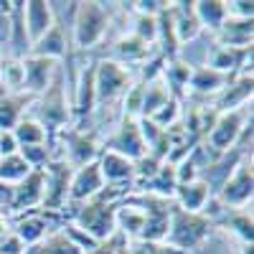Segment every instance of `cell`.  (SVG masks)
<instances>
[{
    "label": "cell",
    "instance_id": "6da1fadb",
    "mask_svg": "<svg viewBox=\"0 0 254 254\" xmlns=\"http://www.w3.org/2000/svg\"><path fill=\"white\" fill-rule=\"evenodd\" d=\"M71 5V46L76 51H92L97 49L110 33L112 26V3H99V0H84Z\"/></svg>",
    "mask_w": 254,
    "mask_h": 254
},
{
    "label": "cell",
    "instance_id": "7a4b0ae2",
    "mask_svg": "<svg viewBox=\"0 0 254 254\" xmlns=\"http://www.w3.org/2000/svg\"><path fill=\"white\" fill-rule=\"evenodd\" d=\"M31 107H33V120L46 130L51 142L61 130H66V127L74 125V110H71V102L66 97V74H64L61 66H59L54 81L49 84V89L41 97H36V102Z\"/></svg>",
    "mask_w": 254,
    "mask_h": 254
},
{
    "label": "cell",
    "instance_id": "3957f363",
    "mask_svg": "<svg viewBox=\"0 0 254 254\" xmlns=\"http://www.w3.org/2000/svg\"><path fill=\"white\" fill-rule=\"evenodd\" d=\"M214 221H211L206 214H190V211H183L173 203L171 211V226H168V237L165 244L176 247L178 252L188 254L198 249L206 239H211L214 234Z\"/></svg>",
    "mask_w": 254,
    "mask_h": 254
},
{
    "label": "cell",
    "instance_id": "277c9868",
    "mask_svg": "<svg viewBox=\"0 0 254 254\" xmlns=\"http://www.w3.org/2000/svg\"><path fill=\"white\" fill-rule=\"evenodd\" d=\"M135 84L132 69L122 66L112 59H97L94 61V92H97V107H107L125 97V92Z\"/></svg>",
    "mask_w": 254,
    "mask_h": 254
},
{
    "label": "cell",
    "instance_id": "5b68a950",
    "mask_svg": "<svg viewBox=\"0 0 254 254\" xmlns=\"http://www.w3.org/2000/svg\"><path fill=\"white\" fill-rule=\"evenodd\" d=\"M125 201L135 203L142 211V216H145L140 239H145V242H165L168 226H171L173 201L171 198L153 196V193H137V190H132L130 196H125Z\"/></svg>",
    "mask_w": 254,
    "mask_h": 254
},
{
    "label": "cell",
    "instance_id": "8992f818",
    "mask_svg": "<svg viewBox=\"0 0 254 254\" xmlns=\"http://www.w3.org/2000/svg\"><path fill=\"white\" fill-rule=\"evenodd\" d=\"M252 117V107H242V110H229V112H221L214 122V127H211V132L206 135L203 140V147H206V153L211 155V160L229 153L231 147L237 145L242 130H244V125L247 120Z\"/></svg>",
    "mask_w": 254,
    "mask_h": 254
},
{
    "label": "cell",
    "instance_id": "52a82bcc",
    "mask_svg": "<svg viewBox=\"0 0 254 254\" xmlns=\"http://www.w3.org/2000/svg\"><path fill=\"white\" fill-rule=\"evenodd\" d=\"M41 171H44V201H41V211L61 214L69 203V183H71L74 168L61 155H54Z\"/></svg>",
    "mask_w": 254,
    "mask_h": 254
},
{
    "label": "cell",
    "instance_id": "ba28073f",
    "mask_svg": "<svg viewBox=\"0 0 254 254\" xmlns=\"http://www.w3.org/2000/svg\"><path fill=\"white\" fill-rule=\"evenodd\" d=\"M54 140L61 142L64 150L56 153L66 160L71 168H81L87 163H94L99 160V153H102V142L97 140V132H87L81 130V127H66V130H61Z\"/></svg>",
    "mask_w": 254,
    "mask_h": 254
},
{
    "label": "cell",
    "instance_id": "9c48e42d",
    "mask_svg": "<svg viewBox=\"0 0 254 254\" xmlns=\"http://www.w3.org/2000/svg\"><path fill=\"white\" fill-rule=\"evenodd\" d=\"M252 196H254V171H252V155H249L231 171V176L224 181V186L219 188L214 198L224 208H247L252 206Z\"/></svg>",
    "mask_w": 254,
    "mask_h": 254
},
{
    "label": "cell",
    "instance_id": "30bf717a",
    "mask_svg": "<svg viewBox=\"0 0 254 254\" xmlns=\"http://www.w3.org/2000/svg\"><path fill=\"white\" fill-rule=\"evenodd\" d=\"M102 150H110V153H117V155H125L127 160H140L147 147L140 137V127H137V120L132 117H120L115 132L102 142Z\"/></svg>",
    "mask_w": 254,
    "mask_h": 254
},
{
    "label": "cell",
    "instance_id": "8fae6325",
    "mask_svg": "<svg viewBox=\"0 0 254 254\" xmlns=\"http://www.w3.org/2000/svg\"><path fill=\"white\" fill-rule=\"evenodd\" d=\"M74 127L84 130V120H89L97 110V92H94V61L84 64L79 76H74Z\"/></svg>",
    "mask_w": 254,
    "mask_h": 254
},
{
    "label": "cell",
    "instance_id": "7c38bea8",
    "mask_svg": "<svg viewBox=\"0 0 254 254\" xmlns=\"http://www.w3.org/2000/svg\"><path fill=\"white\" fill-rule=\"evenodd\" d=\"M31 54L44 56V59H54V61L66 59V71L64 74L69 76V71H71V38H69L66 28H64V23L59 18L54 20V26L31 46Z\"/></svg>",
    "mask_w": 254,
    "mask_h": 254
},
{
    "label": "cell",
    "instance_id": "4fadbf2b",
    "mask_svg": "<svg viewBox=\"0 0 254 254\" xmlns=\"http://www.w3.org/2000/svg\"><path fill=\"white\" fill-rule=\"evenodd\" d=\"M56 71H59V61L28 54L23 59V92L41 97L49 89V84L54 81Z\"/></svg>",
    "mask_w": 254,
    "mask_h": 254
},
{
    "label": "cell",
    "instance_id": "5bb4252c",
    "mask_svg": "<svg viewBox=\"0 0 254 254\" xmlns=\"http://www.w3.org/2000/svg\"><path fill=\"white\" fill-rule=\"evenodd\" d=\"M104 188V178L99 171V163H87L81 168H74L71 183H69V203L66 206H79L84 201L94 198L99 190Z\"/></svg>",
    "mask_w": 254,
    "mask_h": 254
},
{
    "label": "cell",
    "instance_id": "9a60e30c",
    "mask_svg": "<svg viewBox=\"0 0 254 254\" xmlns=\"http://www.w3.org/2000/svg\"><path fill=\"white\" fill-rule=\"evenodd\" d=\"M252 94H254V76L252 74H239L237 79H231L226 87L211 99V107L219 115L229 112V110H242L247 104H252Z\"/></svg>",
    "mask_w": 254,
    "mask_h": 254
},
{
    "label": "cell",
    "instance_id": "2e32d148",
    "mask_svg": "<svg viewBox=\"0 0 254 254\" xmlns=\"http://www.w3.org/2000/svg\"><path fill=\"white\" fill-rule=\"evenodd\" d=\"M41 201H44V171H31L20 183H15V196H13V206L10 214H28V211L41 208Z\"/></svg>",
    "mask_w": 254,
    "mask_h": 254
},
{
    "label": "cell",
    "instance_id": "e0dca14e",
    "mask_svg": "<svg viewBox=\"0 0 254 254\" xmlns=\"http://www.w3.org/2000/svg\"><path fill=\"white\" fill-rule=\"evenodd\" d=\"M153 54H155L153 46H147L145 41H140L132 33H125L112 44V51H110L107 59L122 64V66H127V69H140Z\"/></svg>",
    "mask_w": 254,
    "mask_h": 254
},
{
    "label": "cell",
    "instance_id": "ac0fdd59",
    "mask_svg": "<svg viewBox=\"0 0 254 254\" xmlns=\"http://www.w3.org/2000/svg\"><path fill=\"white\" fill-rule=\"evenodd\" d=\"M54 20H56L54 3H46V0H26L23 3V26L31 46L54 26Z\"/></svg>",
    "mask_w": 254,
    "mask_h": 254
},
{
    "label": "cell",
    "instance_id": "d6986e66",
    "mask_svg": "<svg viewBox=\"0 0 254 254\" xmlns=\"http://www.w3.org/2000/svg\"><path fill=\"white\" fill-rule=\"evenodd\" d=\"M254 38V18L239 20V18H226L224 26L214 33V44L226 49H252Z\"/></svg>",
    "mask_w": 254,
    "mask_h": 254
},
{
    "label": "cell",
    "instance_id": "ffe728a7",
    "mask_svg": "<svg viewBox=\"0 0 254 254\" xmlns=\"http://www.w3.org/2000/svg\"><path fill=\"white\" fill-rule=\"evenodd\" d=\"M97 163H99L104 186H125V183H132V178H135V163L127 160L125 155L102 150Z\"/></svg>",
    "mask_w": 254,
    "mask_h": 254
},
{
    "label": "cell",
    "instance_id": "44dd1931",
    "mask_svg": "<svg viewBox=\"0 0 254 254\" xmlns=\"http://www.w3.org/2000/svg\"><path fill=\"white\" fill-rule=\"evenodd\" d=\"M33 102H36L33 94H26V92L10 94V92H5L3 87H0V132H5V130L10 132L13 127L26 117V110Z\"/></svg>",
    "mask_w": 254,
    "mask_h": 254
},
{
    "label": "cell",
    "instance_id": "7402d4cb",
    "mask_svg": "<svg viewBox=\"0 0 254 254\" xmlns=\"http://www.w3.org/2000/svg\"><path fill=\"white\" fill-rule=\"evenodd\" d=\"M211 198L214 196H211V188L203 178H196L190 183H181L173 193V203L183 211H190V214H201Z\"/></svg>",
    "mask_w": 254,
    "mask_h": 254
},
{
    "label": "cell",
    "instance_id": "603a6c76",
    "mask_svg": "<svg viewBox=\"0 0 254 254\" xmlns=\"http://www.w3.org/2000/svg\"><path fill=\"white\" fill-rule=\"evenodd\" d=\"M171 15H173V28H176L181 46L198 38L201 23H198L196 10H193V0H176V3H171Z\"/></svg>",
    "mask_w": 254,
    "mask_h": 254
},
{
    "label": "cell",
    "instance_id": "cb8c5ba5",
    "mask_svg": "<svg viewBox=\"0 0 254 254\" xmlns=\"http://www.w3.org/2000/svg\"><path fill=\"white\" fill-rule=\"evenodd\" d=\"M214 226H224L231 231L242 244H254V221H252V211L247 208H224Z\"/></svg>",
    "mask_w": 254,
    "mask_h": 254
},
{
    "label": "cell",
    "instance_id": "d4e9b609",
    "mask_svg": "<svg viewBox=\"0 0 254 254\" xmlns=\"http://www.w3.org/2000/svg\"><path fill=\"white\" fill-rule=\"evenodd\" d=\"M229 81H231L229 76L208 69V66H193L190 79H188V92L196 94V97H211L214 99Z\"/></svg>",
    "mask_w": 254,
    "mask_h": 254
},
{
    "label": "cell",
    "instance_id": "484cf974",
    "mask_svg": "<svg viewBox=\"0 0 254 254\" xmlns=\"http://www.w3.org/2000/svg\"><path fill=\"white\" fill-rule=\"evenodd\" d=\"M190 71H193V66L181 59H173V61H168L165 64V69H163V81H165V87L168 92H171L173 99H178L183 104V99L188 97V79H190Z\"/></svg>",
    "mask_w": 254,
    "mask_h": 254
},
{
    "label": "cell",
    "instance_id": "4316f807",
    "mask_svg": "<svg viewBox=\"0 0 254 254\" xmlns=\"http://www.w3.org/2000/svg\"><path fill=\"white\" fill-rule=\"evenodd\" d=\"M176 188H178V178H176V165L171 163H163L155 176L147 181L137 193H153V196H160V198H171L173 201V193H176Z\"/></svg>",
    "mask_w": 254,
    "mask_h": 254
},
{
    "label": "cell",
    "instance_id": "83f0119b",
    "mask_svg": "<svg viewBox=\"0 0 254 254\" xmlns=\"http://www.w3.org/2000/svg\"><path fill=\"white\" fill-rule=\"evenodd\" d=\"M193 10L201 23V31H208V33H216L226 20L224 0H193Z\"/></svg>",
    "mask_w": 254,
    "mask_h": 254
},
{
    "label": "cell",
    "instance_id": "f1b7e54d",
    "mask_svg": "<svg viewBox=\"0 0 254 254\" xmlns=\"http://www.w3.org/2000/svg\"><path fill=\"white\" fill-rule=\"evenodd\" d=\"M142 224H145V216H142V211H140L135 203L122 201V203L117 206V231H120L127 242L140 239Z\"/></svg>",
    "mask_w": 254,
    "mask_h": 254
},
{
    "label": "cell",
    "instance_id": "f546056e",
    "mask_svg": "<svg viewBox=\"0 0 254 254\" xmlns=\"http://www.w3.org/2000/svg\"><path fill=\"white\" fill-rule=\"evenodd\" d=\"M26 254H84L66 234L61 231V226H56L51 234H46L38 244L28 247Z\"/></svg>",
    "mask_w": 254,
    "mask_h": 254
},
{
    "label": "cell",
    "instance_id": "4dcf8cb0",
    "mask_svg": "<svg viewBox=\"0 0 254 254\" xmlns=\"http://www.w3.org/2000/svg\"><path fill=\"white\" fill-rule=\"evenodd\" d=\"M10 132H13L18 147H26V145H46V142H51L49 135H46V130H44V127H41L33 117H28V115L20 120Z\"/></svg>",
    "mask_w": 254,
    "mask_h": 254
},
{
    "label": "cell",
    "instance_id": "1f68e13d",
    "mask_svg": "<svg viewBox=\"0 0 254 254\" xmlns=\"http://www.w3.org/2000/svg\"><path fill=\"white\" fill-rule=\"evenodd\" d=\"M168 99H171V92H168L163 76L155 79V81H150V84H142V112H140V117L155 115Z\"/></svg>",
    "mask_w": 254,
    "mask_h": 254
},
{
    "label": "cell",
    "instance_id": "d6a6232c",
    "mask_svg": "<svg viewBox=\"0 0 254 254\" xmlns=\"http://www.w3.org/2000/svg\"><path fill=\"white\" fill-rule=\"evenodd\" d=\"M0 87L10 94L23 92V59L3 56V61H0Z\"/></svg>",
    "mask_w": 254,
    "mask_h": 254
},
{
    "label": "cell",
    "instance_id": "836d02e7",
    "mask_svg": "<svg viewBox=\"0 0 254 254\" xmlns=\"http://www.w3.org/2000/svg\"><path fill=\"white\" fill-rule=\"evenodd\" d=\"M28 173H31L28 163L20 158L18 153L15 155H8V158H0V181H3V183L15 186V183L23 181Z\"/></svg>",
    "mask_w": 254,
    "mask_h": 254
},
{
    "label": "cell",
    "instance_id": "e575fe53",
    "mask_svg": "<svg viewBox=\"0 0 254 254\" xmlns=\"http://www.w3.org/2000/svg\"><path fill=\"white\" fill-rule=\"evenodd\" d=\"M18 155L28 163L31 171H38V168H44L54 155V142H46V145H26V147H18Z\"/></svg>",
    "mask_w": 254,
    "mask_h": 254
},
{
    "label": "cell",
    "instance_id": "d590c367",
    "mask_svg": "<svg viewBox=\"0 0 254 254\" xmlns=\"http://www.w3.org/2000/svg\"><path fill=\"white\" fill-rule=\"evenodd\" d=\"M181 117H183V107H181V102L171 97V99H168V102L163 104V107H160L155 115H150L147 120L155 122V125L160 127V130H168V127H173L176 122H181Z\"/></svg>",
    "mask_w": 254,
    "mask_h": 254
},
{
    "label": "cell",
    "instance_id": "8d00e7d4",
    "mask_svg": "<svg viewBox=\"0 0 254 254\" xmlns=\"http://www.w3.org/2000/svg\"><path fill=\"white\" fill-rule=\"evenodd\" d=\"M132 36H137L140 41H145L147 46L155 49V41H158V20H155L153 15H135Z\"/></svg>",
    "mask_w": 254,
    "mask_h": 254
},
{
    "label": "cell",
    "instance_id": "74e56055",
    "mask_svg": "<svg viewBox=\"0 0 254 254\" xmlns=\"http://www.w3.org/2000/svg\"><path fill=\"white\" fill-rule=\"evenodd\" d=\"M130 252L132 254H183L176 247L165 244V242H145V239H135L130 242Z\"/></svg>",
    "mask_w": 254,
    "mask_h": 254
},
{
    "label": "cell",
    "instance_id": "f35d334b",
    "mask_svg": "<svg viewBox=\"0 0 254 254\" xmlns=\"http://www.w3.org/2000/svg\"><path fill=\"white\" fill-rule=\"evenodd\" d=\"M224 5H226V18H239V20L254 18V3L252 0H224Z\"/></svg>",
    "mask_w": 254,
    "mask_h": 254
},
{
    "label": "cell",
    "instance_id": "ab89813d",
    "mask_svg": "<svg viewBox=\"0 0 254 254\" xmlns=\"http://www.w3.org/2000/svg\"><path fill=\"white\" fill-rule=\"evenodd\" d=\"M137 127H140V137H142V142H145V147L150 150V147L160 140V135H163V130L155 125V122H150L147 117H140L137 120Z\"/></svg>",
    "mask_w": 254,
    "mask_h": 254
},
{
    "label": "cell",
    "instance_id": "60d3db41",
    "mask_svg": "<svg viewBox=\"0 0 254 254\" xmlns=\"http://www.w3.org/2000/svg\"><path fill=\"white\" fill-rule=\"evenodd\" d=\"M168 0H135V3H125V5H130V10L135 15H158L163 8H165Z\"/></svg>",
    "mask_w": 254,
    "mask_h": 254
},
{
    "label": "cell",
    "instance_id": "b9f144b4",
    "mask_svg": "<svg viewBox=\"0 0 254 254\" xmlns=\"http://www.w3.org/2000/svg\"><path fill=\"white\" fill-rule=\"evenodd\" d=\"M122 239H125V237L120 234V231H115V234H112L110 239H104V242H97V244H94V249H89L87 254H115Z\"/></svg>",
    "mask_w": 254,
    "mask_h": 254
},
{
    "label": "cell",
    "instance_id": "7bdbcfd3",
    "mask_svg": "<svg viewBox=\"0 0 254 254\" xmlns=\"http://www.w3.org/2000/svg\"><path fill=\"white\" fill-rule=\"evenodd\" d=\"M0 254H26V244L10 231L5 239H0Z\"/></svg>",
    "mask_w": 254,
    "mask_h": 254
},
{
    "label": "cell",
    "instance_id": "ee69618b",
    "mask_svg": "<svg viewBox=\"0 0 254 254\" xmlns=\"http://www.w3.org/2000/svg\"><path fill=\"white\" fill-rule=\"evenodd\" d=\"M18 153V142L13 137V132H0V158H8V155H15Z\"/></svg>",
    "mask_w": 254,
    "mask_h": 254
},
{
    "label": "cell",
    "instance_id": "f6af8a7d",
    "mask_svg": "<svg viewBox=\"0 0 254 254\" xmlns=\"http://www.w3.org/2000/svg\"><path fill=\"white\" fill-rule=\"evenodd\" d=\"M13 196H15V186L0 181V208H3V211H10V206H13Z\"/></svg>",
    "mask_w": 254,
    "mask_h": 254
},
{
    "label": "cell",
    "instance_id": "bcb514c9",
    "mask_svg": "<svg viewBox=\"0 0 254 254\" xmlns=\"http://www.w3.org/2000/svg\"><path fill=\"white\" fill-rule=\"evenodd\" d=\"M10 231H13V214L0 208V239H5Z\"/></svg>",
    "mask_w": 254,
    "mask_h": 254
},
{
    "label": "cell",
    "instance_id": "7dc6e473",
    "mask_svg": "<svg viewBox=\"0 0 254 254\" xmlns=\"http://www.w3.org/2000/svg\"><path fill=\"white\" fill-rule=\"evenodd\" d=\"M115 254H132V252H130V242H127V239H122V242H120V247H117V252H115Z\"/></svg>",
    "mask_w": 254,
    "mask_h": 254
},
{
    "label": "cell",
    "instance_id": "c3c4849f",
    "mask_svg": "<svg viewBox=\"0 0 254 254\" xmlns=\"http://www.w3.org/2000/svg\"><path fill=\"white\" fill-rule=\"evenodd\" d=\"M0 61H3V51H0Z\"/></svg>",
    "mask_w": 254,
    "mask_h": 254
}]
</instances>
